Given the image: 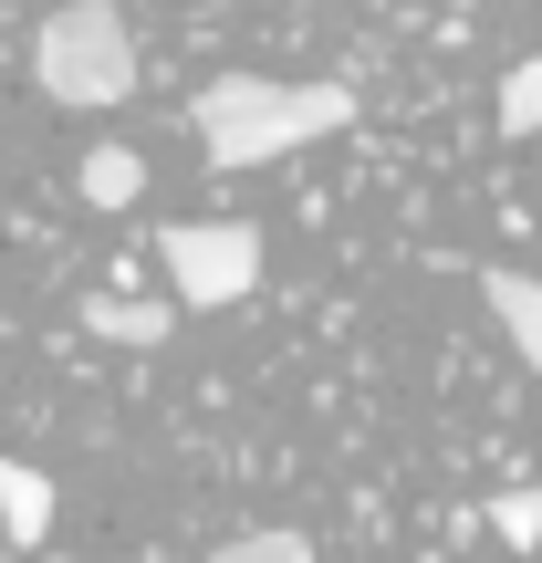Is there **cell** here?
Instances as JSON below:
<instances>
[{"label":"cell","mask_w":542,"mask_h":563,"mask_svg":"<svg viewBox=\"0 0 542 563\" xmlns=\"http://www.w3.org/2000/svg\"><path fill=\"white\" fill-rule=\"evenodd\" d=\"M355 125V84H272V74H220L199 84V146L209 167H272L313 136H344Z\"/></svg>","instance_id":"obj_1"},{"label":"cell","mask_w":542,"mask_h":563,"mask_svg":"<svg viewBox=\"0 0 542 563\" xmlns=\"http://www.w3.org/2000/svg\"><path fill=\"white\" fill-rule=\"evenodd\" d=\"M32 84L74 115H104V104L136 95V32H125L115 0H63L32 32Z\"/></svg>","instance_id":"obj_2"},{"label":"cell","mask_w":542,"mask_h":563,"mask_svg":"<svg viewBox=\"0 0 542 563\" xmlns=\"http://www.w3.org/2000/svg\"><path fill=\"white\" fill-rule=\"evenodd\" d=\"M157 262L188 313H220V302H251V282H262V230L251 220H178V230H157Z\"/></svg>","instance_id":"obj_3"},{"label":"cell","mask_w":542,"mask_h":563,"mask_svg":"<svg viewBox=\"0 0 542 563\" xmlns=\"http://www.w3.org/2000/svg\"><path fill=\"white\" fill-rule=\"evenodd\" d=\"M480 302H490V323L522 344V365H542V282L511 272V262H490V272H480Z\"/></svg>","instance_id":"obj_4"},{"label":"cell","mask_w":542,"mask_h":563,"mask_svg":"<svg viewBox=\"0 0 542 563\" xmlns=\"http://www.w3.org/2000/svg\"><path fill=\"white\" fill-rule=\"evenodd\" d=\"M167 323H178V302H125V292H104V302H84V334L95 344H167Z\"/></svg>","instance_id":"obj_5"},{"label":"cell","mask_w":542,"mask_h":563,"mask_svg":"<svg viewBox=\"0 0 542 563\" xmlns=\"http://www.w3.org/2000/svg\"><path fill=\"white\" fill-rule=\"evenodd\" d=\"M74 188H84L95 209H136V199H146V157H136V146H84Z\"/></svg>","instance_id":"obj_6"},{"label":"cell","mask_w":542,"mask_h":563,"mask_svg":"<svg viewBox=\"0 0 542 563\" xmlns=\"http://www.w3.org/2000/svg\"><path fill=\"white\" fill-rule=\"evenodd\" d=\"M0 522L21 532V553H32L42 532H53V481H42L32 460H0Z\"/></svg>","instance_id":"obj_7"},{"label":"cell","mask_w":542,"mask_h":563,"mask_svg":"<svg viewBox=\"0 0 542 563\" xmlns=\"http://www.w3.org/2000/svg\"><path fill=\"white\" fill-rule=\"evenodd\" d=\"M501 136H542V53L501 74Z\"/></svg>","instance_id":"obj_8"},{"label":"cell","mask_w":542,"mask_h":563,"mask_svg":"<svg viewBox=\"0 0 542 563\" xmlns=\"http://www.w3.org/2000/svg\"><path fill=\"white\" fill-rule=\"evenodd\" d=\"M490 532H501L511 553H532L542 543V490H501V501H490Z\"/></svg>","instance_id":"obj_9"},{"label":"cell","mask_w":542,"mask_h":563,"mask_svg":"<svg viewBox=\"0 0 542 563\" xmlns=\"http://www.w3.org/2000/svg\"><path fill=\"white\" fill-rule=\"evenodd\" d=\"M209 563H313V543L302 532H241V543H220Z\"/></svg>","instance_id":"obj_10"}]
</instances>
